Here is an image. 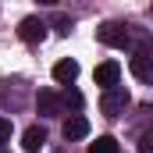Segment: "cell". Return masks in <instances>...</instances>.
Instances as JSON below:
<instances>
[{
  "label": "cell",
  "instance_id": "obj_5",
  "mask_svg": "<svg viewBox=\"0 0 153 153\" xmlns=\"http://www.w3.org/2000/svg\"><path fill=\"white\" fill-rule=\"evenodd\" d=\"M36 107H39V114H43V117H57L64 103H61V96H57L53 89H39V96H36Z\"/></svg>",
  "mask_w": 153,
  "mask_h": 153
},
{
  "label": "cell",
  "instance_id": "obj_8",
  "mask_svg": "<svg viewBox=\"0 0 153 153\" xmlns=\"http://www.w3.org/2000/svg\"><path fill=\"white\" fill-rule=\"evenodd\" d=\"M85 135H89V121H85L82 114H71L68 121H64V139H68V143L85 139Z\"/></svg>",
  "mask_w": 153,
  "mask_h": 153
},
{
  "label": "cell",
  "instance_id": "obj_1",
  "mask_svg": "<svg viewBox=\"0 0 153 153\" xmlns=\"http://www.w3.org/2000/svg\"><path fill=\"white\" fill-rule=\"evenodd\" d=\"M128 103H132V96H128V89H125V85H107V89H103V96H100V111H103L107 117H117Z\"/></svg>",
  "mask_w": 153,
  "mask_h": 153
},
{
  "label": "cell",
  "instance_id": "obj_12",
  "mask_svg": "<svg viewBox=\"0 0 153 153\" xmlns=\"http://www.w3.org/2000/svg\"><path fill=\"white\" fill-rule=\"evenodd\" d=\"M53 29H57V32H61V36H68V32H71V29H75V22H71V18H64V14H61V18H53Z\"/></svg>",
  "mask_w": 153,
  "mask_h": 153
},
{
  "label": "cell",
  "instance_id": "obj_11",
  "mask_svg": "<svg viewBox=\"0 0 153 153\" xmlns=\"http://www.w3.org/2000/svg\"><path fill=\"white\" fill-rule=\"evenodd\" d=\"M61 103H64V107H68V103H71V107H82V93H78V89H71V85H64V93H61Z\"/></svg>",
  "mask_w": 153,
  "mask_h": 153
},
{
  "label": "cell",
  "instance_id": "obj_9",
  "mask_svg": "<svg viewBox=\"0 0 153 153\" xmlns=\"http://www.w3.org/2000/svg\"><path fill=\"white\" fill-rule=\"evenodd\" d=\"M117 78H121V64L117 61H103L100 68H96V85H117Z\"/></svg>",
  "mask_w": 153,
  "mask_h": 153
},
{
  "label": "cell",
  "instance_id": "obj_6",
  "mask_svg": "<svg viewBox=\"0 0 153 153\" xmlns=\"http://www.w3.org/2000/svg\"><path fill=\"white\" fill-rule=\"evenodd\" d=\"M75 78H78V64L71 57H64V61L53 64V82H57V85H71Z\"/></svg>",
  "mask_w": 153,
  "mask_h": 153
},
{
  "label": "cell",
  "instance_id": "obj_15",
  "mask_svg": "<svg viewBox=\"0 0 153 153\" xmlns=\"http://www.w3.org/2000/svg\"><path fill=\"white\" fill-rule=\"evenodd\" d=\"M39 4H46V7H53V4H57V0H39Z\"/></svg>",
  "mask_w": 153,
  "mask_h": 153
},
{
  "label": "cell",
  "instance_id": "obj_13",
  "mask_svg": "<svg viewBox=\"0 0 153 153\" xmlns=\"http://www.w3.org/2000/svg\"><path fill=\"white\" fill-rule=\"evenodd\" d=\"M139 153H153V132H143L139 135Z\"/></svg>",
  "mask_w": 153,
  "mask_h": 153
},
{
  "label": "cell",
  "instance_id": "obj_3",
  "mask_svg": "<svg viewBox=\"0 0 153 153\" xmlns=\"http://www.w3.org/2000/svg\"><path fill=\"white\" fill-rule=\"evenodd\" d=\"M18 39H22V43H43V39H46V22L36 18V14L22 18V22H18Z\"/></svg>",
  "mask_w": 153,
  "mask_h": 153
},
{
  "label": "cell",
  "instance_id": "obj_4",
  "mask_svg": "<svg viewBox=\"0 0 153 153\" xmlns=\"http://www.w3.org/2000/svg\"><path fill=\"white\" fill-rule=\"evenodd\" d=\"M132 75L139 82H153V53L150 50H135L132 57Z\"/></svg>",
  "mask_w": 153,
  "mask_h": 153
},
{
  "label": "cell",
  "instance_id": "obj_10",
  "mask_svg": "<svg viewBox=\"0 0 153 153\" xmlns=\"http://www.w3.org/2000/svg\"><path fill=\"white\" fill-rule=\"evenodd\" d=\"M89 153H117V139L114 135H100L96 143H89Z\"/></svg>",
  "mask_w": 153,
  "mask_h": 153
},
{
  "label": "cell",
  "instance_id": "obj_2",
  "mask_svg": "<svg viewBox=\"0 0 153 153\" xmlns=\"http://www.w3.org/2000/svg\"><path fill=\"white\" fill-rule=\"evenodd\" d=\"M96 39L100 43H107V46H132V32H128V25H121V22H103L100 29H96Z\"/></svg>",
  "mask_w": 153,
  "mask_h": 153
},
{
  "label": "cell",
  "instance_id": "obj_7",
  "mask_svg": "<svg viewBox=\"0 0 153 153\" xmlns=\"http://www.w3.org/2000/svg\"><path fill=\"white\" fill-rule=\"evenodd\" d=\"M43 146H46V128H39V125L25 128V135H22V150H25V153H39Z\"/></svg>",
  "mask_w": 153,
  "mask_h": 153
},
{
  "label": "cell",
  "instance_id": "obj_14",
  "mask_svg": "<svg viewBox=\"0 0 153 153\" xmlns=\"http://www.w3.org/2000/svg\"><path fill=\"white\" fill-rule=\"evenodd\" d=\"M11 139V117H0V143Z\"/></svg>",
  "mask_w": 153,
  "mask_h": 153
}]
</instances>
